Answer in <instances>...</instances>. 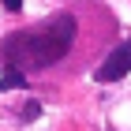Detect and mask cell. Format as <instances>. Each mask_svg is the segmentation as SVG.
I'll return each mask as SVG.
<instances>
[{"mask_svg":"<svg viewBox=\"0 0 131 131\" xmlns=\"http://www.w3.org/2000/svg\"><path fill=\"white\" fill-rule=\"evenodd\" d=\"M71 41H75V15L60 11V15H52V19L38 23L30 30H15L4 38L0 45V60L4 68H15V71H41L56 64L60 56H68Z\"/></svg>","mask_w":131,"mask_h":131,"instance_id":"6da1fadb","label":"cell"},{"mask_svg":"<svg viewBox=\"0 0 131 131\" xmlns=\"http://www.w3.org/2000/svg\"><path fill=\"white\" fill-rule=\"evenodd\" d=\"M127 71H131V38L105 56V64L97 68V82H116V79H124Z\"/></svg>","mask_w":131,"mask_h":131,"instance_id":"7a4b0ae2","label":"cell"},{"mask_svg":"<svg viewBox=\"0 0 131 131\" xmlns=\"http://www.w3.org/2000/svg\"><path fill=\"white\" fill-rule=\"evenodd\" d=\"M19 86H26V75L15 68H4V75H0V90H19Z\"/></svg>","mask_w":131,"mask_h":131,"instance_id":"3957f363","label":"cell"},{"mask_svg":"<svg viewBox=\"0 0 131 131\" xmlns=\"http://www.w3.org/2000/svg\"><path fill=\"white\" fill-rule=\"evenodd\" d=\"M38 116H41V105L38 101H26V105H23V120L30 124V120H38Z\"/></svg>","mask_w":131,"mask_h":131,"instance_id":"277c9868","label":"cell"},{"mask_svg":"<svg viewBox=\"0 0 131 131\" xmlns=\"http://www.w3.org/2000/svg\"><path fill=\"white\" fill-rule=\"evenodd\" d=\"M0 4H4V11H19L23 8V0H0Z\"/></svg>","mask_w":131,"mask_h":131,"instance_id":"5b68a950","label":"cell"}]
</instances>
